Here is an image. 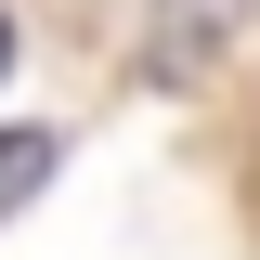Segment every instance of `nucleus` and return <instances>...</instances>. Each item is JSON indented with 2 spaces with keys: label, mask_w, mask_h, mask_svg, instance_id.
I'll use <instances>...</instances> for the list:
<instances>
[{
  "label": "nucleus",
  "mask_w": 260,
  "mask_h": 260,
  "mask_svg": "<svg viewBox=\"0 0 260 260\" xmlns=\"http://www.w3.org/2000/svg\"><path fill=\"white\" fill-rule=\"evenodd\" d=\"M39 182H52V130H0V221L26 208Z\"/></svg>",
  "instance_id": "2"
},
{
  "label": "nucleus",
  "mask_w": 260,
  "mask_h": 260,
  "mask_svg": "<svg viewBox=\"0 0 260 260\" xmlns=\"http://www.w3.org/2000/svg\"><path fill=\"white\" fill-rule=\"evenodd\" d=\"M247 26V0H156V39H143V78H169V91H182L195 65L221 52V39Z\"/></svg>",
  "instance_id": "1"
},
{
  "label": "nucleus",
  "mask_w": 260,
  "mask_h": 260,
  "mask_svg": "<svg viewBox=\"0 0 260 260\" xmlns=\"http://www.w3.org/2000/svg\"><path fill=\"white\" fill-rule=\"evenodd\" d=\"M0 78H13V13H0Z\"/></svg>",
  "instance_id": "3"
}]
</instances>
